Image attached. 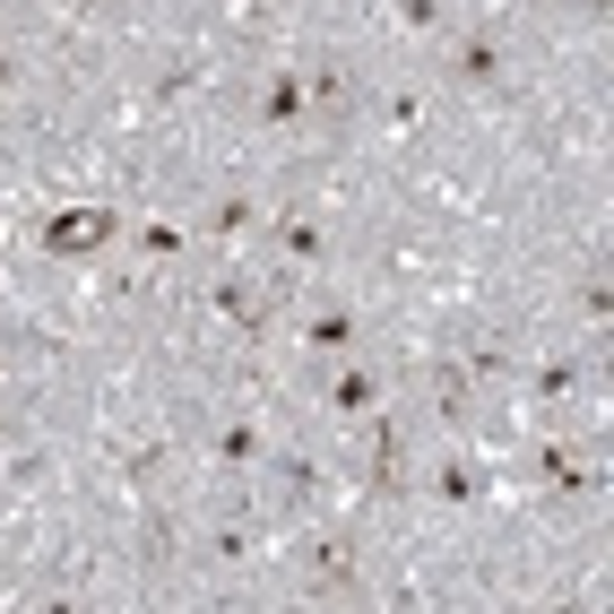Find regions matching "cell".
Here are the masks:
<instances>
[{"mask_svg": "<svg viewBox=\"0 0 614 614\" xmlns=\"http://www.w3.org/2000/svg\"><path fill=\"white\" fill-rule=\"evenodd\" d=\"M104 234H113V216H104V208H70V216H52V234H44V243L70 260V252H96Z\"/></svg>", "mask_w": 614, "mask_h": 614, "instance_id": "1", "label": "cell"}, {"mask_svg": "<svg viewBox=\"0 0 614 614\" xmlns=\"http://www.w3.org/2000/svg\"><path fill=\"white\" fill-rule=\"evenodd\" d=\"M304 338L320 347V356H338V347H356V311H320V320H311Z\"/></svg>", "mask_w": 614, "mask_h": 614, "instance_id": "2", "label": "cell"}, {"mask_svg": "<svg viewBox=\"0 0 614 614\" xmlns=\"http://www.w3.org/2000/svg\"><path fill=\"white\" fill-rule=\"evenodd\" d=\"M494 70H502V44H494V35L459 52V78H494Z\"/></svg>", "mask_w": 614, "mask_h": 614, "instance_id": "3", "label": "cell"}, {"mask_svg": "<svg viewBox=\"0 0 614 614\" xmlns=\"http://www.w3.org/2000/svg\"><path fill=\"white\" fill-rule=\"evenodd\" d=\"M295 113H304V96H295V78H277V87H268V121H295Z\"/></svg>", "mask_w": 614, "mask_h": 614, "instance_id": "4", "label": "cell"}, {"mask_svg": "<svg viewBox=\"0 0 614 614\" xmlns=\"http://www.w3.org/2000/svg\"><path fill=\"white\" fill-rule=\"evenodd\" d=\"M442 18V0H407V27H433Z\"/></svg>", "mask_w": 614, "mask_h": 614, "instance_id": "5", "label": "cell"}, {"mask_svg": "<svg viewBox=\"0 0 614 614\" xmlns=\"http://www.w3.org/2000/svg\"><path fill=\"white\" fill-rule=\"evenodd\" d=\"M9 78H18V61H9V52H0V87H9Z\"/></svg>", "mask_w": 614, "mask_h": 614, "instance_id": "6", "label": "cell"}]
</instances>
